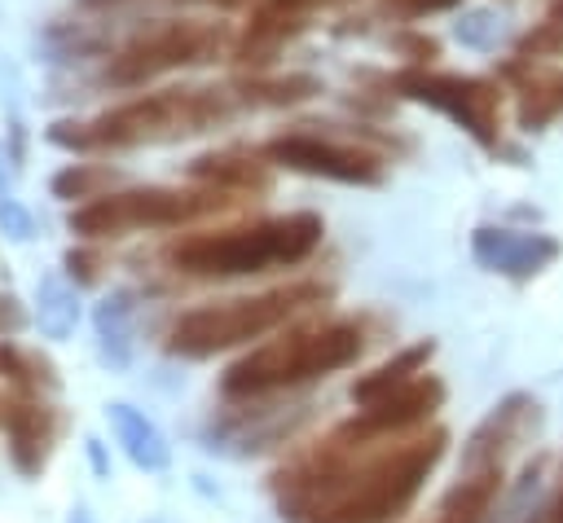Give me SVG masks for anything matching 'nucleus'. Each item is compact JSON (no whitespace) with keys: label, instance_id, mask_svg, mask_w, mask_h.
<instances>
[{"label":"nucleus","instance_id":"nucleus-13","mask_svg":"<svg viewBox=\"0 0 563 523\" xmlns=\"http://www.w3.org/2000/svg\"><path fill=\"white\" fill-rule=\"evenodd\" d=\"M559 255V242L545 233H506V229H479L475 233V259L506 277H532Z\"/></svg>","mask_w":563,"mask_h":523},{"label":"nucleus","instance_id":"nucleus-17","mask_svg":"<svg viewBox=\"0 0 563 523\" xmlns=\"http://www.w3.org/2000/svg\"><path fill=\"white\" fill-rule=\"evenodd\" d=\"M132 290H110L97 308H92V334H97V352L110 369H128L132 365Z\"/></svg>","mask_w":563,"mask_h":523},{"label":"nucleus","instance_id":"nucleus-3","mask_svg":"<svg viewBox=\"0 0 563 523\" xmlns=\"http://www.w3.org/2000/svg\"><path fill=\"white\" fill-rule=\"evenodd\" d=\"M321 233H325L321 215L290 211V215H268V220H251L233 229L176 237L163 251V259L189 277H251V272L303 264L321 246Z\"/></svg>","mask_w":563,"mask_h":523},{"label":"nucleus","instance_id":"nucleus-2","mask_svg":"<svg viewBox=\"0 0 563 523\" xmlns=\"http://www.w3.org/2000/svg\"><path fill=\"white\" fill-rule=\"evenodd\" d=\"M369 347V334L356 316H325V321H299L286 325L277 338L251 347L238 356L224 378L220 396L224 400H264L317 378H330L347 365H356Z\"/></svg>","mask_w":563,"mask_h":523},{"label":"nucleus","instance_id":"nucleus-20","mask_svg":"<svg viewBox=\"0 0 563 523\" xmlns=\"http://www.w3.org/2000/svg\"><path fill=\"white\" fill-rule=\"evenodd\" d=\"M110 180H114V171H110L106 163H66V167L48 180V189H53V198L88 202V198H97V193H110Z\"/></svg>","mask_w":563,"mask_h":523},{"label":"nucleus","instance_id":"nucleus-25","mask_svg":"<svg viewBox=\"0 0 563 523\" xmlns=\"http://www.w3.org/2000/svg\"><path fill=\"white\" fill-rule=\"evenodd\" d=\"M66 523H97V519H92V510H88V505H75Z\"/></svg>","mask_w":563,"mask_h":523},{"label":"nucleus","instance_id":"nucleus-27","mask_svg":"<svg viewBox=\"0 0 563 523\" xmlns=\"http://www.w3.org/2000/svg\"><path fill=\"white\" fill-rule=\"evenodd\" d=\"M0 409H4V404H0Z\"/></svg>","mask_w":563,"mask_h":523},{"label":"nucleus","instance_id":"nucleus-4","mask_svg":"<svg viewBox=\"0 0 563 523\" xmlns=\"http://www.w3.org/2000/svg\"><path fill=\"white\" fill-rule=\"evenodd\" d=\"M229 114V97L216 88H163L145 92L136 101H123L88 123H53L48 141L75 154H97V149H132L145 141H172L202 132Z\"/></svg>","mask_w":563,"mask_h":523},{"label":"nucleus","instance_id":"nucleus-1","mask_svg":"<svg viewBox=\"0 0 563 523\" xmlns=\"http://www.w3.org/2000/svg\"><path fill=\"white\" fill-rule=\"evenodd\" d=\"M444 448V426L387 439H356L334 426L273 475L282 523H391L413 505Z\"/></svg>","mask_w":563,"mask_h":523},{"label":"nucleus","instance_id":"nucleus-22","mask_svg":"<svg viewBox=\"0 0 563 523\" xmlns=\"http://www.w3.org/2000/svg\"><path fill=\"white\" fill-rule=\"evenodd\" d=\"M31 321H35V316L26 312V303H22L13 290H0V338H13V334H22Z\"/></svg>","mask_w":563,"mask_h":523},{"label":"nucleus","instance_id":"nucleus-5","mask_svg":"<svg viewBox=\"0 0 563 523\" xmlns=\"http://www.w3.org/2000/svg\"><path fill=\"white\" fill-rule=\"evenodd\" d=\"M330 299V286L321 281H290V286H273L264 294H242V299H216V303H198L189 312H180L167 334L163 347L180 360H207L216 352L242 347L251 338H264L273 330H282L286 321H295L299 312L317 308Z\"/></svg>","mask_w":563,"mask_h":523},{"label":"nucleus","instance_id":"nucleus-9","mask_svg":"<svg viewBox=\"0 0 563 523\" xmlns=\"http://www.w3.org/2000/svg\"><path fill=\"white\" fill-rule=\"evenodd\" d=\"M268 158L290 167V171H303V176H325V180H343V185H378L383 180V167L374 154L365 149H352V145H334V141H321V136H277L268 145Z\"/></svg>","mask_w":563,"mask_h":523},{"label":"nucleus","instance_id":"nucleus-24","mask_svg":"<svg viewBox=\"0 0 563 523\" xmlns=\"http://www.w3.org/2000/svg\"><path fill=\"white\" fill-rule=\"evenodd\" d=\"M84 444H88V461H92L97 479H110V461H106V448H101V439H97V435H88Z\"/></svg>","mask_w":563,"mask_h":523},{"label":"nucleus","instance_id":"nucleus-26","mask_svg":"<svg viewBox=\"0 0 563 523\" xmlns=\"http://www.w3.org/2000/svg\"><path fill=\"white\" fill-rule=\"evenodd\" d=\"M0 198H9V167H4V158H0Z\"/></svg>","mask_w":563,"mask_h":523},{"label":"nucleus","instance_id":"nucleus-6","mask_svg":"<svg viewBox=\"0 0 563 523\" xmlns=\"http://www.w3.org/2000/svg\"><path fill=\"white\" fill-rule=\"evenodd\" d=\"M211 207H220V198L207 193H180V189H114V193H97L88 202H75L66 215V229L84 242H110V237H128L141 229H176L185 220L207 215Z\"/></svg>","mask_w":563,"mask_h":523},{"label":"nucleus","instance_id":"nucleus-23","mask_svg":"<svg viewBox=\"0 0 563 523\" xmlns=\"http://www.w3.org/2000/svg\"><path fill=\"white\" fill-rule=\"evenodd\" d=\"M66 272L75 277V286H92L97 277H101V255L97 251H84V246H75V251H66Z\"/></svg>","mask_w":563,"mask_h":523},{"label":"nucleus","instance_id":"nucleus-19","mask_svg":"<svg viewBox=\"0 0 563 523\" xmlns=\"http://www.w3.org/2000/svg\"><path fill=\"white\" fill-rule=\"evenodd\" d=\"M0 378L18 391H57L62 374L48 356H40L35 347H22L13 338H0Z\"/></svg>","mask_w":563,"mask_h":523},{"label":"nucleus","instance_id":"nucleus-7","mask_svg":"<svg viewBox=\"0 0 563 523\" xmlns=\"http://www.w3.org/2000/svg\"><path fill=\"white\" fill-rule=\"evenodd\" d=\"M211 53H216V35H211L207 26H194V22H163V26L145 31V35H136L132 44H123V48L106 62L101 79H106L110 88H141V84H150V79H158V75H167V70H176V66L207 62Z\"/></svg>","mask_w":563,"mask_h":523},{"label":"nucleus","instance_id":"nucleus-18","mask_svg":"<svg viewBox=\"0 0 563 523\" xmlns=\"http://www.w3.org/2000/svg\"><path fill=\"white\" fill-rule=\"evenodd\" d=\"M79 316H84V308H79L75 281H66L62 272H44L35 281V325H40V334L62 343V338L75 334Z\"/></svg>","mask_w":563,"mask_h":523},{"label":"nucleus","instance_id":"nucleus-8","mask_svg":"<svg viewBox=\"0 0 563 523\" xmlns=\"http://www.w3.org/2000/svg\"><path fill=\"white\" fill-rule=\"evenodd\" d=\"M440 404H444V382L422 369V374L409 378L405 387H396V391H387L383 400L356 409V418H347L339 431H343V435H356V439L409 435V431H422Z\"/></svg>","mask_w":563,"mask_h":523},{"label":"nucleus","instance_id":"nucleus-15","mask_svg":"<svg viewBox=\"0 0 563 523\" xmlns=\"http://www.w3.org/2000/svg\"><path fill=\"white\" fill-rule=\"evenodd\" d=\"M506 483V466H475L462 470V479L440 497V505L431 510L427 523H488L497 497Z\"/></svg>","mask_w":563,"mask_h":523},{"label":"nucleus","instance_id":"nucleus-12","mask_svg":"<svg viewBox=\"0 0 563 523\" xmlns=\"http://www.w3.org/2000/svg\"><path fill=\"white\" fill-rule=\"evenodd\" d=\"M400 88L418 101L440 105L444 114H453L466 132H475L479 141H493V92L484 84L471 79H440V75H400Z\"/></svg>","mask_w":563,"mask_h":523},{"label":"nucleus","instance_id":"nucleus-11","mask_svg":"<svg viewBox=\"0 0 563 523\" xmlns=\"http://www.w3.org/2000/svg\"><path fill=\"white\" fill-rule=\"evenodd\" d=\"M541 426V404L532 396H506L501 404H493V413L471 431L466 448H462V470L475 466H506V457L528 444Z\"/></svg>","mask_w":563,"mask_h":523},{"label":"nucleus","instance_id":"nucleus-21","mask_svg":"<svg viewBox=\"0 0 563 523\" xmlns=\"http://www.w3.org/2000/svg\"><path fill=\"white\" fill-rule=\"evenodd\" d=\"M0 233L9 242H31L35 237V215L18 198H0Z\"/></svg>","mask_w":563,"mask_h":523},{"label":"nucleus","instance_id":"nucleus-16","mask_svg":"<svg viewBox=\"0 0 563 523\" xmlns=\"http://www.w3.org/2000/svg\"><path fill=\"white\" fill-rule=\"evenodd\" d=\"M435 356V343L431 338H422V343H409V347H400L396 356H387L383 365H374L369 374H361L356 382H352V404L356 409H365V404H374V400H383L387 391H396V387H405L409 378H418L422 369H427V360Z\"/></svg>","mask_w":563,"mask_h":523},{"label":"nucleus","instance_id":"nucleus-10","mask_svg":"<svg viewBox=\"0 0 563 523\" xmlns=\"http://www.w3.org/2000/svg\"><path fill=\"white\" fill-rule=\"evenodd\" d=\"M4 439H9V461L18 475L40 479V470L48 466V453L57 444V409L44 404L35 391H18L4 400L0 413Z\"/></svg>","mask_w":563,"mask_h":523},{"label":"nucleus","instance_id":"nucleus-14","mask_svg":"<svg viewBox=\"0 0 563 523\" xmlns=\"http://www.w3.org/2000/svg\"><path fill=\"white\" fill-rule=\"evenodd\" d=\"M106 422L114 431V444L123 448V457L136 466V470H167L172 466V444L167 435L128 400H110L106 404Z\"/></svg>","mask_w":563,"mask_h":523}]
</instances>
